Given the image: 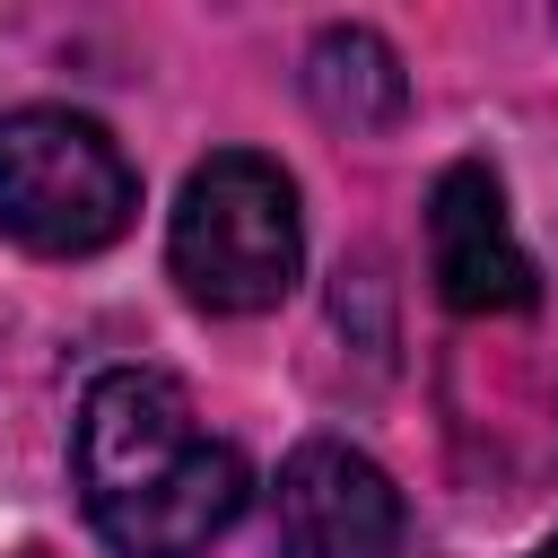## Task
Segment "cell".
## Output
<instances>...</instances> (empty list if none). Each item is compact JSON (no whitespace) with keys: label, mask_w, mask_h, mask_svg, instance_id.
I'll return each mask as SVG.
<instances>
[{"label":"cell","mask_w":558,"mask_h":558,"mask_svg":"<svg viewBox=\"0 0 558 558\" xmlns=\"http://www.w3.org/2000/svg\"><path fill=\"white\" fill-rule=\"evenodd\" d=\"M70 471H78L87 523L122 558H209V541L253 497L244 453L209 436L192 392L157 366H113L87 384Z\"/></svg>","instance_id":"6da1fadb"},{"label":"cell","mask_w":558,"mask_h":558,"mask_svg":"<svg viewBox=\"0 0 558 558\" xmlns=\"http://www.w3.org/2000/svg\"><path fill=\"white\" fill-rule=\"evenodd\" d=\"M166 262L183 279L192 305L209 314H270L296 288L305 262V227H296V183L253 157V148H218L183 174L174 227H166Z\"/></svg>","instance_id":"7a4b0ae2"},{"label":"cell","mask_w":558,"mask_h":558,"mask_svg":"<svg viewBox=\"0 0 558 558\" xmlns=\"http://www.w3.org/2000/svg\"><path fill=\"white\" fill-rule=\"evenodd\" d=\"M140 209V174L105 122L26 105L0 122V227L26 253H105Z\"/></svg>","instance_id":"3957f363"},{"label":"cell","mask_w":558,"mask_h":558,"mask_svg":"<svg viewBox=\"0 0 558 558\" xmlns=\"http://www.w3.org/2000/svg\"><path fill=\"white\" fill-rule=\"evenodd\" d=\"M279 549L288 558H401V488L340 436H314L279 462Z\"/></svg>","instance_id":"277c9868"},{"label":"cell","mask_w":558,"mask_h":558,"mask_svg":"<svg viewBox=\"0 0 558 558\" xmlns=\"http://www.w3.org/2000/svg\"><path fill=\"white\" fill-rule=\"evenodd\" d=\"M427 270L445 288L453 314H523L541 296L532 279V253L514 244V218H506V192L488 166H445L436 192H427Z\"/></svg>","instance_id":"5b68a950"},{"label":"cell","mask_w":558,"mask_h":558,"mask_svg":"<svg viewBox=\"0 0 558 558\" xmlns=\"http://www.w3.org/2000/svg\"><path fill=\"white\" fill-rule=\"evenodd\" d=\"M305 96H314L331 122H349V131H392L401 105H410V78H401V52H392L384 35L331 26V35H314V52H305Z\"/></svg>","instance_id":"8992f818"},{"label":"cell","mask_w":558,"mask_h":558,"mask_svg":"<svg viewBox=\"0 0 558 558\" xmlns=\"http://www.w3.org/2000/svg\"><path fill=\"white\" fill-rule=\"evenodd\" d=\"M541 558H558V541H549V549H541Z\"/></svg>","instance_id":"52a82bcc"}]
</instances>
